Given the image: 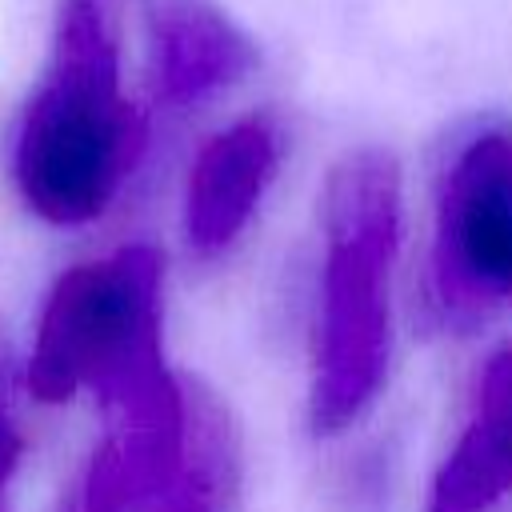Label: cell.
I'll list each match as a JSON object with an SVG mask.
<instances>
[{
	"instance_id": "6da1fadb",
	"label": "cell",
	"mask_w": 512,
	"mask_h": 512,
	"mask_svg": "<svg viewBox=\"0 0 512 512\" xmlns=\"http://www.w3.org/2000/svg\"><path fill=\"white\" fill-rule=\"evenodd\" d=\"M136 0H56L44 64L12 136L8 180L52 228L100 220L148 148V116L124 88V32Z\"/></svg>"
},
{
	"instance_id": "7a4b0ae2",
	"label": "cell",
	"mask_w": 512,
	"mask_h": 512,
	"mask_svg": "<svg viewBox=\"0 0 512 512\" xmlns=\"http://www.w3.org/2000/svg\"><path fill=\"white\" fill-rule=\"evenodd\" d=\"M324 264L312 332L308 428L340 436L380 396L392 360V264L400 248V164L348 152L320 196Z\"/></svg>"
},
{
	"instance_id": "3957f363",
	"label": "cell",
	"mask_w": 512,
	"mask_h": 512,
	"mask_svg": "<svg viewBox=\"0 0 512 512\" xmlns=\"http://www.w3.org/2000/svg\"><path fill=\"white\" fill-rule=\"evenodd\" d=\"M164 260L148 244L72 264L44 296L24 384L44 404L92 396L104 412L124 408L176 372L164 360L160 292Z\"/></svg>"
},
{
	"instance_id": "277c9868",
	"label": "cell",
	"mask_w": 512,
	"mask_h": 512,
	"mask_svg": "<svg viewBox=\"0 0 512 512\" xmlns=\"http://www.w3.org/2000/svg\"><path fill=\"white\" fill-rule=\"evenodd\" d=\"M424 308L444 332L512 316V124H476L436 176Z\"/></svg>"
},
{
	"instance_id": "5b68a950",
	"label": "cell",
	"mask_w": 512,
	"mask_h": 512,
	"mask_svg": "<svg viewBox=\"0 0 512 512\" xmlns=\"http://www.w3.org/2000/svg\"><path fill=\"white\" fill-rule=\"evenodd\" d=\"M156 104L200 108L236 88L260 60L252 36L216 0H136Z\"/></svg>"
},
{
	"instance_id": "8992f818",
	"label": "cell",
	"mask_w": 512,
	"mask_h": 512,
	"mask_svg": "<svg viewBox=\"0 0 512 512\" xmlns=\"http://www.w3.org/2000/svg\"><path fill=\"white\" fill-rule=\"evenodd\" d=\"M284 160L272 116H244L208 136L184 184V240L200 256L228 252L252 224Z\"/></svg>"
},
{
	"instance_id": "52a82bcc",
	"label": "cell",
	"mask_w": 512,
	"mask_h": 512,
	"mask_svg": "<svg viewBox=\"0 0 512 512\" xmlns=\"http://www.w3.org/2000/svg\"><path fill=\"white\" fill-rule=\"evenodd\" d=\"M512 496V340L488 352L472 408L432 472L424 512H492Z\"/></svg>"
},
{
	"instance_id": "ba28073f",
	"label": "cell",
	"mask_w": 512,
	"mask_h": 512,
	"mask_svg": "<svg viewBox=\"0 0 512 512\" xmlns=\"http://www.w3.org/2000/svg\"><path fill=\"white\" fill-rule=\"evenodd\" d=\"M8 384H12V368H8V348L0 340V512L8 508V488H12V476L24 456V436L8 408Z\"/></svg>"
},
{
	"instance_id": "9c48e42d",
	"label": "cell",
	"mask_w": 512,
	"mask_h": 512,
	"mask_svg": "<svg viewBox=\"0 0 512 512\" xmlns=\"http://www.w3.org/2000/svg\"><path fill=\"white\" fill-rule=\"evenodd\" d=\"M64 512H80V508H76V504H64Z\"/></svg>"
}]
</instances>
